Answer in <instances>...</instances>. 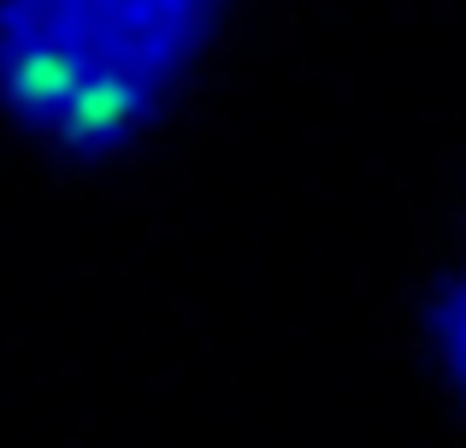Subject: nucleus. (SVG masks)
<instances>
[{"label": "nucleus", "mask_w": 466, "mask_h": 448, "mask_svg": "<svg viewBox=\"0 0 466 448\" xmlns=\"http://www.w3.org/2000/svg\"><path fill=\"white\" fill-rule=\"evenodd\" d=\"M225 0H0V113L59 160H113L166 118Z\"/></svg>", "instance_id": "nucleus-1"}, {"label": "nucleus", "mask_w": 466, "mask_h": 448, "mask_svg": "<svg viewBox=\"0 0 466 448\" xmlns=\"http://www.w3.org/2000/svg\"><path fill=\"white\" fill-rule=\"evenodd\" d=\"M425 331H431V354H437V366H443V378L455 383L461 402H466V272L449 277V284L431 295Z\"/></svg>", "instance_id": "nucleus-2"}]
</instances>
